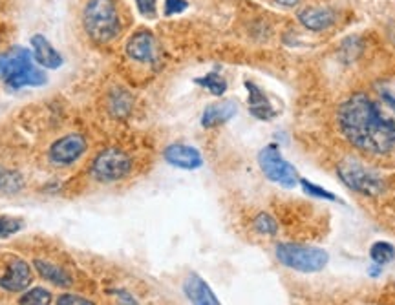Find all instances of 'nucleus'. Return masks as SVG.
<instances>
[{
	"label": "nucleus",
	"mask_w": 395,
	"mask_h": 305,
	"mask_svg": "<svg viewBox=\"0 0 395 305\" xmlns=\"http://www.w3.org/2000/svg\"><path fill=\"white\" fill-rule=\"evenodd\" d=\"M86 139L81 134H68L57 139L50 148V159L56 165H74L86 152Z\"/></svg>",
	"instance_id": "6e6552de"
},
{
	"label": "nucleus",
	"mask_w": 395,
	"mask_h": 305,
	"mask_svg": "<svg viewBox=\"0 0 395 305\" xmlns=\"http://www.w3.org/2000/svg\"><path fill=\"white\" fill-rule=\"evenodd\" d=\"M370 258H372L377 265L390 264L391 259L395 258L394 245L386 243V241H377V243L372 245V249H370Z\"/></svg>",
	"instance_id": "6ab92c4d"
},
{
	"label": "nucleus",
	"mask_w": 395,
	"mask_h": 305,
	"mask_svg": "<svg viewBox=\"0 0 395 305\" xmlns=\"http://www.w3.org/2000/svg\"><path fill=\"white\" fill-rule=\"evenodd\" d=\"M183 291L193 305H221L216 294L207 285V282L194 273L188 274L187 280H185Z\"/></svg>",
	"instance_id": "f8f14e48"
},
{
	"label": "nucleus",
	"mask_w": 395,
	"mask_h": 305,
	"mask_svg": "<svg viewBox=\"0 0 395 305\" xmlns=\"http://www.w3.org/2000/svg\"><path fill=\"white\" fill-rule=\"evenodd\" d=\"M32 269L24 259H15L13 264L8 267L6 274L0 278V287L10 292H20L28 289L32 283Z\"/></svg>",
	"instance_id": "9b49d317"
},
{
	"label": "nucleus",
	"mask_w": 395,
	"mask_h": 305,
	"mask_svg": "<svg viewBox=\"0 0 395 305\" xmlns=\"http://www.w3.org/2000/svg\"><path fill=\"white\" fill-rule=\"evenodd\" d=\"M51 300H53V296L50 291H46L44 287H35V289H30L26 294H22L19 305H51Z\"/></svg>",
	"instance_id": "aec40b11"
},
{
	"label": "nucleus",
	"mask_w": 395,
	"mask_h": 305,
	"mask_svg": "<svg viewBox=\"0 0 395 305\" xmlns=\"http://www.w3.org/2000/svg\"><path fill=\"white\" fill-rule=\"evenodd\" d=\"M22 226H24L22 219H17V217H10V216H0V238L13 236V234H17Z\"/></svg>",
	"instance_id": "5701e85b"
},
{
	"label": "nucleus",
	"mask_w": 395,
	"mask_h": 305,
	"mask_svg": "<svg viewBox=\"0 0 395 305\" xmlns=\"http://www.w3.org/2000/svg\"><path fill=\"white\" fill-rule=\"evenodd\" d=\"M138 10L143 17H154L156 15V0H136Z\"/></svg>",
	"instance_id": "cd10ccee"
},
{
	"label": "nucleus",
	"mask_w": 395,
	"mask_h": 305,
	"mask_svg": "<svg viewBox=\"0 0 395 305\" xmlns=\"http://www.w3.org/2000/svg\"><path fill=\"white\" fill-rule=\"evenodd\" d=\"M245 88L249 92V111L253 114L257 119L262 121H269L276 116V110L273 108V104L269 102L266 93L262 90L258 88L257 84L253 83H245Z\"/></svg>",
	"instance_id": "2eb2a0df"
},
{
	"label": "nucleus",
	"mask_w": 395,
	"mask_h": 305,
	"mask_svg": "<svg viewBox=\"0 0 395 305\" xmlns=\"http://www.w3.org/2000/svg\"><path fill=\"white\" fill-rule=\"evenodd\" d=\"M254 231L264 234V236H275L276 232H278V223L275 222V217L271 214L267 212H260L257 217H254L253 222Z\"/></svg>",
	"instance_id": "4be33fe9"
},
{
	"label": "nucleus",
	"mask_w": 395,
	"mask_h": 305,
	"mask_svg": "<svg viewBox=\"0 0 395 305\" xmlns=\"http://www.w3.org/2000/svg\"><path fill=\"white\" fill-rule=\"evenodd\" d=\"M276 258L282 265L299 273H318L330 262V256L324 249L299 243H280L276 247Z\"/></svg>",
	"instance_id": "20e7f679"
},
{
	"label": "nucleus",
	"mask_w": 395,
	"mask_h": 305,
	"mask_svg": "<svg viewBox=\"0 0 395 305\" xmlns=\"http://www.w3.org/2000/svg\"><path fill=\"white\" fill-rule=\"evenodd\" d=\"M130 97L129 93L121 92L119 95H112V111H114L115 116H127L130 111Z\"/></svg>",
	"instance_id": "b1692460"
},
{
	"label": "nucleus",
	"mask_w": 395,
	"mask_h": 305,
	"mask_svg": "<svg viewBox=\"0 0 395 305\" xmlns=\"http://www.w3.org/2000/svg\"><path fill=\"white\" fill-rule=\"evenodd\" d=\"M339 176L349 189L358 192V194L379 196L384 190V183H382L381 177L354 161L342 163L339 167Z\"/></svg>",
	"instance_id": "0eeeda50"
},
{
	"label": "nucleus",
	"mask_w": 395,
	"mask_h": 305,
	"mask_svg": "<svg viewBox=\"0 0 395 305\" xmlns=\"http://www.w3.org/2000/svg\"><path fill=\"white\" fill-rule=\"evenodd\" d=\"M32 46H33V57L37 60L39 65L44 66V68L57 69L63 66V55L56 48L51 46L50 41H48L44 35H33L32 37Z\"/></svg>",
	"instance_id": "ddd939ff"
},
{
	"label": "nucleus",
	"mask_w": 395,
	"mask_h": 305,
	"mask_svg": "<svg viewBox=\"0 0 395 305\" xmlns=\"http://www.w3.org/2000/svg\"><path fill=\"white\" fill-rule=\"evenodd\" d=\"M163 156L172 167L183 168V170H196L203 165L202 154L198 152L194 147H188V144H170L165 148Z\"/></svg>",
	"instance_id": "9d476101"
},
{
	"label": "nucleus",
	"mask_w": 395,
	"mask_h": 305,
	"mask_svg": "<svg viewBox=\"0 0 395 305\" xmlns=\"http://www.w3.org/2000/svg\"><path fill=\"white\" fill-rule=\"evenodd\" d=\"M236 116V104L233 101H221L205 108L202 116L203 128H214V126L226 125Z\"/></svg>",
	"instance_id": "dca6fc26"
},
{
	"label": "nucleus",
	"mask_w": 395,
	"mask_h": 305,
	"mask_svg": "<svg viewBox=\"0 0 395 305\" xmlns=\"http://www.w3.org/2000/svg\"><path fill=\"white\" fill-rule=\"evenodd\" d=\"M258 163H260V168H262L267 179L275 181V183L285 187V189H291V187L297 185V181H299L297 170H294L291 163H287L282 158L275 144H269V147L264 148L260 156H258Z\"/></svg>",
	"instance_id": "39448f33"
},
{
	"label": "nucleus",
	"mask_w": 395,
	"mask_h": 305,
	"mask_svg": "<svg viewBox=\"0 0 395 305\" xmlns=\"http://www.w3.org/2000/svg\"><path fill=\"white\" fill-rule=\"evenodd\" d=\"M382 97H384V101L390 104L391 108H394V111H395V95H391V93H388V92H384L382 93Z\"/></svg>",
	"instance_id": "c756f323"
},
{
	"label": "nucleus",
	"mask_w": 395,
	"mask_h": 305,
	"mask_svg": "<svg viewBox=\"0 0 395 305\" xmlns=\"http://www.w3.org/2000/svg\"><path fill=\"white\" fill-rule=\"evenodd\" d=\"M337 13L330 8H306L299 13V20L311 32H322L335 24Z\"/></svg>",
	"instance_id": "4468645a"
},
{
	"label": "nucleus",
	"mask_w": 395,
	"mask_h": 305,
	"mask_svg": "<svg viewBox=\"0 0 395 305\" xmlns=\"http://www.w3.org/2000/svg\"><path fill=\"white\" fill-rule=\"evenodd\" d=\"M127 53L130 59L138 62H154L157 57L156 39L150 32L134 33L130 41L127 42Z\"/></svg>",
	"instance_id": "1a4fd4ad"
},
{
	"label": "nucleus",
	"mask_w": 395,
	"mask_h": 305,
	"mask_svg": "<svg viewBox=\"0 0 395 305\" xmlns=\"http://www.w3.org/2000/svg\"><path fill=\"white\" fill-rule=\"evenodd\" d=\"M0 81L17 90L24 86H42L46 83V75L33 65L32 51L26 48H11L0 55Z\"/></svg>",
	"instance_id": "f03ea898"
},
{
	"label": "nucleus",
	"mask_w": 395,
	"mask_h": 305,
	"mask_svg": "<svg viewBox=\"0 0 395 305\" xmlns=\"http://www.w3.org/2000/svg\"><path fill=\"white\" fill-rule=\"evenodd\" d=\"M339 125L346 139L358 150L377 156L395 150V121L364 93L351 95L340 104Z\"/></svg>",
	"instance_id": "f257e3e1"
},
{
	"label": "nucleus",
	"mask_w": 395,
	"mask_h": 305,
	"mask_svg": "<svg viewBox=\"0 0 395 305\" xmlns=\"http://www.w3.org/2000/svg\"><path fill=\"white\" fill-rule=\"evenodd\" d=\"M24 189V177L17 170L0 168V192L2 194H17Z\"/></svg>",
	"instance_id": "a211bd4d"
},
{
	"label": "nucleus",
	"mask_w": 395,
	"mask_h": 305,
	"mask_svg": "<svg viewBox=\"0 0 395 305\" xmlns=\"http://www.w3.org/2000/svg\"><path fill=\"white\" fill-rule=\"evenodd\" d=\"M196 84H200L203 88H207L212 95H224L227 90V83L221 79L216 72H211V74H207L205 77H202V79H196Z\"/></svg>",
	"instance_id": "412c9836"
},
{
	"label": "nucleus",
	"mask_w": 395,
	"mask_h": 305,
	"mask_svg": "<svg viewBox=\"0 0 395 305\" xmlns=\"http://www.w3.org/2000/svg\"><path fill=\"white\" fill-rule=\"evenodd\" d=\"M280 6H285V8H293V6H297L300 2V0H276Z\"/></svg>",
	"instance_id": "7c9ffc66"
},
{
	"label": "nucleus",
	"mask_w": 395,
	"mask_h": 305,
	"mask_svg": "<svg viewBox=\"0 0 395 305\" xmlns=\"http://www.w3.org/2000/svg\"><path fill=\"white\" fill-rule=\"evenodd\" d=\"M57 305H93V301L79 294H63L57 298Z\"/></svg>",
	"instance_id": "a878e982"
},
{
	"label": "nucleus",
	"mask_w": 395,
	"mask_h": 305,
	"mask_svg": "<svg viewBox=\"0 0 395 305\" xmlns=\"http://www.w3.org/2000/svg\"><path fill=\"white\" fill-rule=\"evenodd\" d=\"M35 269H37V273L41 274L46 282L53 283L57 287H70L72 285V276L66 273L65 269H60L59 265L56 264H50L46 259H35L33 262Z\"/></svg>",
	"instance_id": "f3484780"
},
{
	"label": "nucleus",
	"mask_w": 395,
	"mask_h": 305,
	"mask_svg": "<svg viewBox=\"0 0 395 305\" xmlns=\"http://www.w3.org/2000/svg\"><path fill=\"white\" fill-rule=\"evenodd\" d=\"M130 168H132L130 158L124 152L117 150V148L105 150L92 163L93 177L97 181H103V183L123 179L124 176H129Z\"/></svg>",
	"instance_id": "423d86ee"
},
{
	"label": "nucleus",
	"mask_w": 395,
	"mask_h": 305,
	"mask_svg": "<svg viewBox=\"0 0 395 305\" xmlns=\"http://www.w3.org/2000/svg\"><path fill=\"white\" fill-rule=\"evenodd\" d=\"M188 8L187 0H165V15L183 13Z\"/></svg>",
	"instance_id": "bb28decb"
},
{
	"label": "nucleus",
	"mask_w": 395,
	"mask_h": 305,
	"mask_svg": "<svg viewBox=\"0 0 395 305\" xmlns=\"http://www.w3.org/2000/svg\"><path fill=\"white\" fill-rule=\"evenodd\" d=\"M300 185H302L304 192L306 194H309V198H318V199H328V201H335V196L331 194V192H328V190L320 189V187L313 185V183H309L308 179H300Z\"/></svg>",
	"instance_id": "393cba45"
},
{
	"label": "nucleus",
	"mask_w": 395,
	"mask_h": 305,
	"mask_svg": "<svg viewBox=\"0 0 395 305\" xmlns=\"http://www.w3.org/2000/svg\"><path fill=\"white\" fill-rule=\"evenodd\" d=\"M83 22L88 37L97 44L114 41L121 32L119 15L114 0H88L84 6Z\"/></svg>",
	"instance_id": "7ed1b4c3"
},
{
	"label": "nucleus",
	"mask_w": 395,
	"mask_h": 305,
	"mask_svg": "<svg viewBox=\"0 0 395 305\" xmlns=\"http://www.w3.org/2000/svg\"><path fill=\"white\" fill-rule=\"evenodd\" d=\"M112 294H115L117 298H119V301L123 305H138V301H136V298H134L132 294H130L129 291H123V289H115V291H110Z\"/></svg>",
	"instance_id": "c85d7f7f"
}]
</instances>
